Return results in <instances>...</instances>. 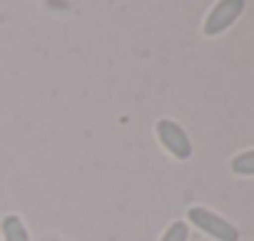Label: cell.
<instances>
[{
	"mask_svg": "<svg viewBox=\"0 0 254 241\" xmlns=\"http://www.w3.org/2000/svg\"><path fill=\"white\" fill-rule=\"evenodd\" d=\"M187 221L207 236H212L214 241H239V229L207 206H192L187 211Z\"/></svg>",
	"mask_w": 254,
	"mask_h": 241,
	"instance_id": "1",
	"label": "cell"
},
{
	"mask_svg": "<svg viewBox=\"0 0 254 241\" xmlns=\"http://www.w3.org/2000/svg\"><path fill=\"white\" fill-rule=\"evenodd\" d=\"M155 135L160 140V145L165 147V152L170 157H175L177 162H187L192 157V140L190 135L185 132V127L180 122H175V119L170 117H162L157 119V125H155Z\"/></svg>",
	"mask_w": 254,
	"mask_h": 241,
	"instance_id": "2",
	"label": "cell"
},
{
	"mask_svg": "<svg viewBox=\"0 0 254 241\" xmlns=\"http://www.w3.org/2000/svg\"><path fill=\"white\" fill-rule=\"evenodd\" d=\"M242 13H244V0H219V3L207 13L202 33L207 38H214V35L224 33L227 28H232Z\"/></svg>",
	"mask_w": 254,
	"mask_h": 241,
	"instance_id": "3",
	"label": "cell"
},
{
	"mask_svg": "<svg viewBox=\"0 0 254 241\" xmlns=\"http://www.w3.org/2000/svg\"><path fill=\"white\" fill-rule=\"evenodd\" d=\"M0 231H3V241H33L25 221L18 214H8L3 224H0Z\"/></svg>",
	"mask_w": 254,
	"mask_h": 241,
	"instance_id": "4",
	"label": "cell"
},
{
	"mask_svg": "<svg viewBox=\"0 0 254 241\" xmlns=\"http://www.w3.org/2000/svg\"><path fill=\"white\" fill-rule=\"evenodd\" d=\"M229 169H232L237 177H254V149L239 152V154L229 162Z\"/></svg>",
	"mask_w": 254,
	"mask_h": 241,
	"instance_id": "5",
	"label": "cell"
},
{
	"mask_svg": "<svg viewBox=\"0 0 254 241\" xmlns=\"http://www.w3.org/2000/svg\"><path fill=\"white\" fill-rule=\"evenodd\" d=\"M187 236H190V226H187V221H172L167 229H165V234L160 236V241H187Z\"/></svg>",
	"mask_w": 254,
	"mask_h": 241,
	"instance_id": "6",
	"label": "cell"
}]
</instances>
